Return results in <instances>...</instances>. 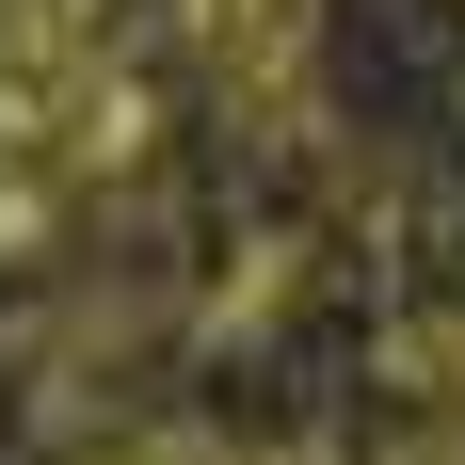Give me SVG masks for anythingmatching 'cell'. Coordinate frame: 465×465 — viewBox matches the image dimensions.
<instances>
[{
    "instance_id": "obj_1",
    "label": "cell",
    "mask_w": 465,
    "mask_h": 465,
    "mask_svg": "<svg viewBox=\"0 0 465 465\" xmlns=\"http://www.w3.org/2000/svg\"><path fill=\"white\" fill-rule=\"evenodd\" d=\"M193 33L225 64V96H305V48H322V0H193Z\"/></svg>"
},
{
    "instance_id": "obj_3",
    "label": "cell",
    "mask_w": 465,
    "mask_h": 465,
    "mask_svg": "<svg viewBox=\"0 0 465 465\" xmlns=\"http://www.w3.org/2000/svg\"><path fill=\"white\" fill-rule=\"evenodd\" d=\"M385 465H450V450H385Z\"/></svg>"
},
{
    "instance_id": "obj_2",
    "label": "cell",
    "mask_w": 465,
    "mask_h": 465,
    "mask_svg": "<svg viewBox=\"0 0 465 465\" xmlns=\"http://www.w3.org/2000/svg\"><path fill=\"white\" fill-rule=\"evenodd\" d=\"M96 465H241V450H209V433H144V450H96Z\"/></svg>"
}]
</instances>
